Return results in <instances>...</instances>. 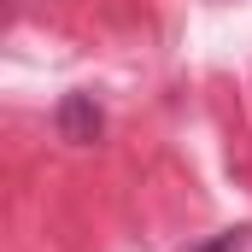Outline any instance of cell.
<instances>
[{
	"instance_id": "1",
	"label": "cell",
	"mask_w": 252,
	"mask_h": 252,
	"mask_svg": "<svg viewBox=\"0 0 252 252\" xmlns=\"http://www.w3.org/2000/svg\"><path fill=\"white\" fill-rule=\"evenodd\" d=\"M53 129H59V141H70V147H94L100 129H106V112H100L94 94H64L59 106H53Z\"/></svg>"
},
{
	"instance_id": "2",
	"label": "cell",
	"mask_w": 252,
	"mask_h": 252,
	"mask_svg": "<svg viewBox=\"0 0 252 252\" xmlns=\"http://www.w3.org/2000/svg\"><path fill=\"white\" fill-rule=\"evenodd\" d=\"M247 241H252V229L241 223V229H217V235H205V241H199V247H188V252H241Z\"/></svg>"
}]
</instances>
